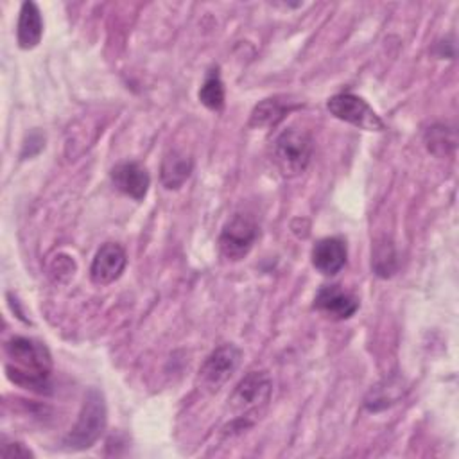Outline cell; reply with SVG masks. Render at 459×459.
Returning <instances> with one entry per match:
<instances>
[{"label":"cell","instance_id":"obj_1","mask_svg":"<svg viewBox=\"0 0 459 459\" xmlns=\"http://www.w3.org/2000/svg\"><path fill=\"white\" fill-rule=\"evenodd\" d=\"M5 371L11 382L36 393L48 391L52 357L43 342L30 337H11L5 342Z\"/></svg>","mask_w":459,"mask_h":459},{"label":"cell","instance_id":"obj_2","mask_svg":"<svg viewBox=\"0 0 459 459\" xmlns=\"http://www.w3.org/2000/svg\"><path fill=\"white\" fill-rule=\"evenodd\" d=\"M312 149L310 134L301 127L289 126L273 143V160L283 176L294 178L307 169L312 158Z\"/></svg>","mask_w":459,"mask_h":459},{"label":"cell","instance_id":"obj_3","mask_svg":"<svg viewBox=\"0 0 459 459\" xmlns=\"http://www.w3.org/2000/svg\"><path fill=\"white\" fill-rule=\"evenodd\" d=\"M106 403L104 396L99 389H90L84 396L79 418L72 429V432L65 437V445L74 450L90 448L106 429Z\"/></svg>","mask_w":459,"mask_h":459},{"label":"cell","instance_id":"obj_4","mask_svg":"<svg viewBox=\"0 0 459 459\" xmlns=\"http://www.w3.org/2000/svg\"><path fill=\"white\" fill-rule=\"evenodd\" d=\"M258 238V224L247 213H235L219 235V249L231 262L242 260Z\"/></svg>","mask_w":459,"mask_h":459},{"label":"cell","instance_id":"obj_5","mask_svg":"<svg viewBox=\"0 0 459 459\" xmlns=\"http://www.w3.org/2000/svg\"><path fill=\"white\" fill-rule=\"evenodd\" d=\"M328 111L339 118L344 120L355 127H360L364 131H382L384 122L377 115V111L359 95L355 93H337L328 99L326 102Z\"/></svg>","mask_w":459,"mask_h":459},{"label":"cell","instance_id":"obj_6","mask_svg":"<svg viewBox=\"0 0 459 459\" xmlns=\"http://www.w3.org/2000/svg\"><path fill=\"white\" fill-rule=\"evenodd\" d=\"M240 357V350L235 348L233 344H222L217 350H213L199 368L201 384L212 391L219 389L238 368Z\"/></svg>","mask_w":459,"mask_h":459},{"label":"cell","instance_id":"obj_7","mask_svg":"<svg viewBox=\"0 0 459 459\" xmlns=\"http://www.w3.org/2000/svg\"><path fill=\"white\" fill-rule=\"evenodd\" d=\"M271 391H273V382L269 375L265 371H251L238 382L230 402L233 409L247 412L269 402Z\"/></svg>","mask_w":459,"mask_h":459},{"label":"cell","instance_id":"obj_8","mask_svg":"<svg viewBox=\"0 0 459 459\" xmlns=\"http://www.w3.org/2000/svg\"><path fill=\"white\" fill-rule=\"evenodd\" d=\"M127 264L126 251L120 244L106 242L97 253L90 267V278L97 285H108L120 278Z\"/></svg>","mask_w":459,"mask_h":459},{"label":"cell","instance_id":"obj_9","mask_svg":"<svg viewBox=\"0 0 459 459\" xmlns=\"http://www.w3.org/2000/svg\"><path fill=\"white\" fill-rule=\"evenodd\" d=\"M314 307L328 317L342 321L357 312L359 299L339 285H323L314 298Z\"/></svg>","mask_w":459,"mask_h":459},{"label":"cell","instance_id":"obj_10","mask_svg":"<svg viewBox=\"0 0 459 459\" xmlns=\"http://www.w3.org/2000/svg\"><path fill=\"white\" fill-rule=\"evenodd\" d=\"M111 181L115 188L136 201H142L147 195L151 178L145 167L136 161H124L111 169Z\"/></svg>","mask_w":459,"mask_h":459},{"label":"cell","instance_id":"obj_11","mask_svg":"<svg viewBox=\"0 0 459 459\" xmlns=\"http://www.w3.org/2000/svg\"><path fill=\"white\" fill-rule=\"evenodd\" d=\"M346 264V244L337 237H326L312 247V265L326 276L337 274Z\"/></svg>","mask_w":459,"mask_h":459},{"label":"cell","instance_id":"obj_12","mask_svg":"<svg viewBox=\"0 0 459 459\" xmlns=\"http://www.w3.org/2000/svg\"><path fill=\"white\" fill-rule=\"evenodd\" d=\"M43 36V20L38 5L34 2H23L20 9V18H18V29H16V38H18V47L23 50L34 48Z\"/></svg>","mask_w":459,"mask_h":459},{"label":"cell","instance_id":"obj_13","mask_svg":"<svg viewBox=\"0 0 459 459\" xmlns=\"http://www.w3.org/2000/svg\"><path fill=\"white\" fill-rule=\"evenodd\" d=\"M192 172V160L181 151H170L161 161V183L165 188H179Z\"/></svg>","mask_w":459,"mask_h":459},{"label":"cell","instance_id":"obj_14","mask_svg":"<svg viewBox=\"0 0 459 459\" xmlns=\"http://www.w3.org/2000/svg\"><path fill=\"white\" fill-rule=\"evenodd\" d=\"M289 111H290V106L285 104L283 100H280L278 97L264 99L260 104L255 106L251 118H249V126L251 127L276 126Z\"/></svg>","mask_w":459,"mask_h":459},{"label":"cell","instance_id":"obj_15","mask_svg":"<svg viewBox=\"0 0 459 459\" xmlns=\"http://www.w3.org/2000/svg\"><path fill=\"white\" fill-rule=\"evenodd\" d=\"M199 100L212 111H221L224 108V84L221 81L219 68H212L199 90Z\"/></svg>","mask_w":459,"mask_h":459},{"label":"cell","instance_id":"obj_16","mask_svg":"<svg viewBox=\"0 0 459 459\" xmlns=\"http://www.w3.org/2000/svg\"><path fill=\"white\" fill-rule=\"evenodd\" d=\"M373 269L378 276L387 278L394 273L396 269V253L393 249V244L382 242L377 246L373 253Z\"/></svg>","mask_w":459,"mask_h":459},{"label":"cell","instance_id":"obj_17","mask_svg":"<svg viewBox=\"0 0 459 459\" xmlns=\"http://www.w3.org/2000/svg\"><path fill=\"white\" fill-rule=\"evenodd\" d=\"M2 455L4 457H32V452L23 448V445L20 443H11L2 446Z\"/></svg>","mask_w":459,"mask_h":459}]
</instances>
